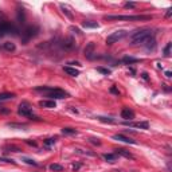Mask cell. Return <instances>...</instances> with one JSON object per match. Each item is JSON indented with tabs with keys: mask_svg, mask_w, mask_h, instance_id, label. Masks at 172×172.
Wrapping results in <instances>:
<instances>
[{
	"mask_svg": "<svg viewBox=\"0 0 172 172\" xmlns=\"http://www.w3.org/2000/svg\"><path fill=\"white\" fill-rule=\"evenodd\" d=\"M155 35L152 29H141V30H137L130 35V43L132 45H144L147 39L152 38Z\"/></svg>",
	"mask_w": 172,
	"mask_h": 172,
	"instance_id": "obj_1",
	"label": "cell"
},
{
	"mask_svg": "<svg viewBox=\"0 0 172 172\" xmlns=\"http://www.w3.org/2000/svg\"><path fill=\"white\" fill-rule=\"evenodd\" d=\"M62 133L69 134V136H74V134H78V130L73 129V128H63V129H62Z\"/></svg>",
	"mask_w": 172,
	"mask_h": 172,
	"instance_id": "obj_23",
	"label": "cell"
},
{
	"mask_svg": "<svg viewBox=\"0 0 172 172\" xmlns=\"http://www.w3.org/2000/svg\"><path fill=\"white\" fill-rule=\"evenodd\" d=\"M63 70H65V73H67L69 76H71V77L79 76V71H78L77 69H73V67H70V66H63Z\"/></svg>",
	"mask_w": 172,
	"mask_h": 172,
	"instance_id": "obj_16",
	"label": "cell"
},
{
	"mask_svg": "<svg viewBox=\"0 0 172 172\" xmlns=\"http://www.w3.org/2000/svg\"><path fill=\"white\" fill-rule=\"evenodd\" d=\"M121 62L125 65H133V63H137V62H140L139 58H133V57H124L121 59Z\"/></svg>",
	"mask_w": 172,
	"mask_h": 172,
	"instance_id": "obj_17",
	"label": "cell"
},
{
	"mask_svg": "<svg viewBox=\"0 0 172 172\" xmlns=\"http://www.w3.org/2000/svg\"><path fill=\"white\" fill-rule=\"evenodd\" d=\"M0 161H4V163H11V164H15V161L12 159H7V157H2L0 156Z\"/></svg>",
	"mask_w": 172,
	"mask_h": 172,
	"instance_id": "obj_35",
	"label": "cell"
},
{
	"mask_svg": "<svg viewBox=\"0 0 172 172\" xmlns=\"http://www.w3.org/2000/svg\"><path fill=\"white\" fill-rule=\"evenodd\" d=\"M69 65H74V66L77 65V66H81V63H79L78 61H76V62H69Z\"/></svg>",
	"mask_w": 172,
	"mask_h": 172,
	"instance_id": "obj_41",
	"label": "cell"
},
{
	"mask_svg": "<svg viewBox=\"0 0 172 172\" xmlns=\"http://www.w3.org/2000/svg\"><path fill=\"white\" fill-rule=\"evenodd\" d=\"M8 128H11V129H24V128H27L26 124H16V123H8L7 124Z\"/></svg>",
	"mask_w": 172,
	"mask_h": 172,
	"instance_id": "obj_22",
	"label": "cell"
},
{
	"mask_svg": "<svg viewBox=\"0 0 172 172\" xmlns=\"http://www.w3.org/2000/svg\"><path fill=\"white\" fill-rule=\"evenodd\" d=\"M104 159L108 163H114V161H117V155L116 153H105Z\"/></svg>",
	"mask_w": 172,
	"mask_h": 172,
	"instance_id": "obj_21",
	"label": "cell"
},
{
	"mask_svg": "<svg viewBox=\"0 0 172 172\" xmlns=\"http://www.w3.org/2000/svg\"><path fill=\"white\" fill-rule=\"evenodd\" d=\"M152 15H106V20H151Z\"/></svg>",
	"mask_w": 172,
	"mask_h": 172,
	"instance_id": "obj_2",
	"label": "cell"
},
{
	"mask_svg": "<svg viewBox=\"0 0 172 172\" xmlns=\"http://www.w3.org/2000/svg\"><path fill=\"white\" fill-rule=\"evenodd\" d=\"M171 47H172V43H167V46L164 47V57H171Z\"/></svg>",
	"mask_w": 172,
	"mask_h": 172,
	"instance_id": "obj_28",
	"label": "cell"
},
{
	"mask_svg": "<svg viewBox=\"0 0 172 172\" xmlns=\"http://www.w3.org/2000/svg\"><path fill=\"white\" fill-rule=\"evenodd\" d=\"M61 8H62V11H63V14H66V16L67 18H70V19H73V14H70L67 10V7L66 5H63V4H61Z\"/></svg>",
	"mask_w": 172,
	"mask_h": 172,
	"instance_id": "obj_30",
	"label": "cell"
},
{
	"mask_svg": "<svg viewBox=\"0 0 172 172\" xmlns=\"http://www.w3.org/2000/svg\"><path fill=\"white\" fill-rule=\"evenodd\" d=\"M98 120L102 121V123H108V124H113L114 123V120L113 118H110V117H98Z\"/></svg>",
	"mask_w": 172,
	"mask_h": 172,
	"instance_id": "obj_31",
	"label": "cell"
},
{
	"mask_svg": "<svg viewBox=\"0 0 172 172\" xmlns=\"http://www.w3.org/2000/svg\"><path fill=\"white\" fill-rule=\"evenodd\" d=\"M124 125L132 128H140V129H148L149 124L148 121H139V123H132V121H124Z\"/></svg>",
	"mask_w": 172,
	"mask_h": 172,
	"instance_id": "obj_9",
	"label": "cell"
},
{
	"mask_svg": "<svg viewBox=\"0 0 172 172\" xmlns=\"http://www.w3.org/2000/svg\"><path fill=\"white\" fill-rule=\"evenodd\" d=\"M144 45H145V49L147 50H155V47H156V39H155V36L147 39L145 42H144Z\"/></svg>",
	"mask_w": 172,
	"mask_h": 172,
	"instance_id": "obj_15",
	"label": "cell"
},
{
	"mask_svg": "<svg viewBox=\"0 0 172 172\" xmlns=\"http://www.w3.org/2000/svg\"><path fill=\"white\" fill-rule=\"evenodd\" d=\"M171 15H172V10H171V8H168V10H167V14H165V16L170 18Z\"/></svg>",
	"mask_w": 172,
	"mask_h": 172,
	"instance_id": "obj_40",
	"label": "cell"
},
{
	"mask_svg": "<svg viewBox=\"0 0 172 172\" xmlns=\"http://www.w3.org/2000/svg\"><path fill=\"white\" fill-rule=\"evenodd\" d=\"M134 112L132 110V109H129V108H124L123 110H121V118H124L125 121H132L133 118H134Z\"/></svg>",
	"mask_w": 172,
	"mask_h": 172,
	"instance_id": "obj_10",
	"label": "cell"
},
{
	"mask_svg": "<svg viewBox=\"0 0 172 172\" xmlns=\"http://www.w3.org/2000/svg\"><path fill=\"white\" fill-rule=\"evenodd\" d=\"M12 98H15V93H0V102L10 101Z\"/></svg>",
	"mask_w": 172,
	"mask_h": 172,
	"instance_id": "obj_18",
	"label": "cell"
},
{
	"mask_svg": "<svg viewBox=\"0 0 172 172\" xmlns=\"http://www.w3.org/2000/svg\"><path fill=\"white\" fill-rule=\"evenodd\" d=\"M114 153L117 156H124V157H126V159H134L132 153H130L129 151H126V149H124V148H117L114 151Z\"/></svg>",
	"mask_w": 172,
	"mask_h": 172,
	"instance_id": "obj_14",
	"label": "cell"
},
{
	"mask_svg": "<svg viewBox=\"0 0 172 172\" xmlns=\"http://www.w3.org/2000/svg\"><path fill=\"white\" fill-rule=\"evenodd\" d=\"M82 27H85V29H98V23H97V22L85 20L82 23Z\"/></svg>",
	"mask_w": 172,
	"mask_h": 172,
	"instance_id": "obj_19",
	"label": "cell"
},
{
	"mask_svg": "<svg viewBox=\"0 0 172 172\" xmlns=\"http://www.w3.org/2000/svg\"><path fill=\"white\" fill-rule=\"evenodd\" d=\"M18 114L23 116V117H27L30 120H35V121H40V118L38 116H35L32 113V106H31L27 101H23L18 108Z\"/></svg>",
	"mask_w": 172,
	"mask_h": 172,
	"instance_id": "obj_3",
	"label": "cell"
},
{
	"mask_svg": "<svg viewBox=\"0 0 172 172\" xmlns=\"http://www.w3.org/2000/svg\"><path fill=\"white\" fill-rule=\"evenodd\" d=\"M62 47H63L65 50H73L74 47H76V42H74V39L71 38H65L63 40H62Z\"/></svg>",
	"mask_w": 172,
	"mask_h": 172,
	"instance_id": "obj_11",
	"label": "cell"
},
{
	"mask_svg": "<svg viewBox=\"0 0 172 172\" xmlns=\"http://www.w3.org/2000/svg\"><path fill=\"white\" fill-rule=\"evenodd\" d=\"M26 143L29 144V145H32V147H36V143L35 141H30V140H26Z\"/></svg>",
	"mask_w": 172,
	"mask_h": 172,
	"instance_id": "obj_39",
	"label": "cell"
},
{
	"mask_svg": "<svg viewBox=\"0 0 172 172\" xmlns=\"http://www.w3.org/2000/svg\"><path fill=\"white\" fill-rule=\"evenodd\" d=\"M165 77L171 78V77H172V73H171V71H165Z\"/></svg>",
	"mask_w": 172,
	"mask_h": 172,
	"instance_id": "obj_42",
	"label": "cell"
},
{
	"mask_svg": "<svg viewBox=\"0 0 172 172\" xmlns=\"http://www.w3.org/2000/svg\"><path fill=\"white\" fill-rule=\"evenodd\" d=\"M50 170L54 171V172H62V171H63V165H61V164H57V163H54V164L50 165Z\"/></svg>",
	"mask_w": 172,
	"mask_h": 172,
	"instance_id": "obj_26",
	"label": "cell"
},
{
	"mask_svg": "<svg viewBox=\"0 0 172 172\" xmlns=\"http://www.w3.org/2000/svg\"><path fill=\"white\" fill-rule=\"evenodd\" d=\"M76 152L77 153H81V155H87V156H96L94 155V153H93V152H85V151H82V149H76Z\"/></svg>",
	"mask_w": 172,
	"mask_h": 172,
	"instance_id": "obj_32",
	"label": "cell"
},
{
	"mask_svg": "<svg viewBox=\"0 0 172 172\" xmlns=\"http://www.w3.org/2000/svg\"><path fill=\"white\" fill-rule=\"evenodd\" d=\"M0 113L7 114V113H10V109H0Z\"/></svg>",
	"mask_w": 172,
	"mask_h": 172,
	"instance_id": "obj_37",
	"label": "cell"
},
{
	"mask_svg": "<svg viewBox=\"0 0 172 172\" xmlns=\"http://www.w3.org/2000/svg\"><path fill=\"white\" fill-rule=\"evenodd\" d=\"M110 93H112V94H114V96H120V92H118V89L116 86L110 87Z\"/></svg>",
	"mask_w": 172,
	"mask_h": 172,
	"instance_id": "obj_34",
	"label": "cell"
},
{
	"mask_svg": "<svg viewBox=\"0 0 172 172\" xmlns=\"http://www.w3.org/2000/svg\"><path fill=\"white\" fill-rule=\"evenodd\" d=\"M55 141H57V139H55V137H50V139L45 140V143H43V145H45L46 148H51V147L55 144Z\"/></svg>",
	"mask_w": 172,
	"mask_h": 172,
	"instance_id": "obj_25",
	"label": "cell"
},
{
	"mask_svg": "<svg viewBox=\"0 0 172 172\" xmlns=\"http://www.w3.org/2000/svg\"><path fill=\"white\" fill-rule=\"evenodd\" d=\"M141 76H143V78H144V79H148V74H147V73H143Z\"/></svg>",
	"mask_w": 172,
	"mask_h": 172,
	"instance_id": "obj_43",
	"label": "cell"
},
{
	"mask_svg": "<svg viewBox=\"0 0 172 172\" xmlns=\"http://www.w3.org/2000/svg\"><path fill=\"white\" fill-rule=\"evenodd\" d=\"M124 5H125V8H134V7H136V3H133V2H126Z\"/></svg>",
	"mask_w": 172,
	"mask_h": 172,
	"instance_id": "obj_33",
	"label": "cell"
},
{
	"mask_svg": "<svg viewBox=\"0 0 172 172\" xmlns=\"http://www.w3.org/2000/svg\"><path fill=\"white\" fill-rule=\"evenodd\" d=\"M89 141H90V143H93V144H96V145H101V141H99L98 139H90Z\"/></svg>",
	"mask_w": 172,
	"mask_h": 172,
	"instance_id": "obj_36",
	"label": "cell"
},
{
	"mask_svg": "<svg viewBox=\"0 0 172 172\" xmlns=\"http://www.w3.org/2000/svg\"><path fill=\"white\" fill-rule=\"evenodd\" d=\"M8 149H12V152H20V149L16 148V147H10Z\"/></svg>",
	"mask_w": 172,
	"mask_h": 172,
	"instance_id": "obj_38",
	"label": "cell"
},
{
	"mask_svg": "<svg viewBox=\"0 0 172 172\" xmlns=\"http://www.w3.org/2000/svg\"><path fill=\"white\" fill-rule=\"evenodd\" d=\"M128 34H129V31H126V30H117V31H114V32H112L110 35H108L105 43L108 46H112V45H114L116 42H118V40H121L123 38H125Z\"/></svg>",
	"mask_w": 172,
	"mask_h": 172,
	"instance_id": "obj_5",
	"label": "cell"
},
{
	"mask_svg": "<svg viewBox=\"0 0 172 172\" xmlns=\"http://www.w3.org/2000/svg\"><path fill=\"white\" fill-rule=\"evenodd\" d=\"M113 139L117 140V141H123V143H125V144H133V145L136 144V141H134V140L129 139V137H126V136H124V134H114Z\"/></svg>",
	"mask_w": 172,
	"mask_h": 172,
	"instance_id": "obj_13",
	"label": "cell"
},
{
	"mask_svg": "<svg viewBox=\"0 0 172 172\" xmlns=\"http://www.w3.org/2000/svg\"><path fill=\"white\" fill-rule=\"evenodd\" d=\"M94 49H96V45L93 42H90L89 45H86V47H85V50H83V52H85V57L87 59H94L97 57V55H94L96 54Z\"/></svg>",
	"mask_w": 172,
	"mask_h": 172,
	"instance_id": "obj_8",
	"label": "cell"
},
{
	"mask_svg": "<svg viewBox=\"0 0 172 172\" xmlns=\"http://www.w3.org/2000/svg\"><path fill=\"white\" fill-rule=\"evenodd\" d=\"M26 164H29V165H34V167H38V163H36L35 160H32V159H29V157H23L22 159Z\"/></svg>",
	"mask_w": 172,
	"mask_h": 172,
	"instance_id": "obj_27",
	"label": "cell"
},
{
	"mask_svg": "<svg viewBox=\"0 0 172 172\" xmlns=\"http://www.w3.org/2000/svg\"><path fill=\"white\" fill-rule=\"evenodd\" d=\"M46 97H47L49 99H52V101H55V99L67 98V97H70V94H69L67 92H65V90H62V89L54 87L51 92H47V93H46Z\"/></svg>",
	"mask_w": 172,
	"mask_h": 172,
	"instance_id": "obj_6",
	"label": "cell"
},
{
	"mask_svg": "<svg viewBox=\"0 0 172 172\" xmlns=\"http://www.w3.org/2000/svg\"><path fill=\"white\" fill-rule=\"evenodd\" d=\"M3 49L7 50V51H15V50H16V46H15V43L5 42L4 45H3Z\"/></svg>",
	"mask_w": 172,
	"mask_h": 172,
	"instance_id": "obj_24",
	"label": "cell"
},
{
	"mask_svg": "<svg viewBox=\"0 0 172 172\" xmlns=\"http://www.w3.org/2000/svg\"><path fill=\"white\" fill-rule=\"evenodd\" d=\"M97 71H98V73H101V74H105V76H109V74L112 73L110 70H109V69H105V67H97Z\"/></svg>",
	"mask_w": 172,
	"mask_h": 172,
	"instance_id": "obj_29",
	"label": "cell"
},
{
	"mask_svg": "<svg viewBox=\"0 0 172 172\" xmlns=\"http://www.w3.org/2000/svg\"><path fill=\"white\" fill-rule=\"evenodd\" d=\"M39 106L46 108V109H54V108H57V104L52 99H42V101H39Z\"/></svg>",
	"mask_w": 172,
	"mask_h": 172,
	"instance_id": "obj_12",
	"label": "cell"
},
{
	"mask_svg": "<svg viewBox=\"0 0 172 172\" xmlns=\"http://www.w3.org/2000/svg\"><path fill=\"white\" fill-rule=\"evenodd\" d=\"M18 20L22 24H24V22H26V14H24L23 8H18Z\"/></svg>",
	"mask_w": 172,
	"mask_h": 172,
	"instance_id": "obj_20",
	"label": "cell"
},
{
	"mask_svg": "<svg viewBox=\"0 0 172 172\" xmlns=\"http://www.w3.org/2000/svg\"><path fill=\"white\" fill-rule=\"evenodd\" d=\"M11 34L12 35H19V30L12 23H10V22H3V23H0V38H3V36H5V35H11Z\"/></svg>",
	"mask_w": 172,
	"mask_h": 172,
	"instance_id": "obj_4",
	"label": "cell"
},
{
	"mask_svg": "<svg viewBox=\"0 0 172 172\" xmlns=\"http://www.w3.org/2000/svg\"><path fill=\"white\" fill-rule=\"evenodd\" d=\"M38 32H39V27H36V26L27 27V29L22 32V36H23V45H26L29 40H31L32 38H35V36L38 35Z\"/></svg>",
	"mask_w": 172,
	"mask_h": 172,
	"instance_id": "obj_7",
	"label": "cell"
}]
</instances>
